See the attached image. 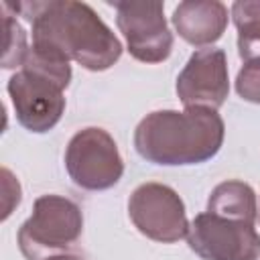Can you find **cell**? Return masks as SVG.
I'll return each mask as SVG.
<instances>
[{"mask_svg":"<svg viewBox=\"0 0 260 260\" xmlns=\"http://www.w3.org/2000/svg\"><path fill=\"white\" fill-rule=\"evenodd\" d=\"M4 6L32 24V47L47 55L75 61L87 71H106L122 55L118 37L85 2L32 0Z\"/></svg>","mask_w":260,"mask_h":260,"instance_id":"6da1fadb","label":"cell"},{"mask_svg":"<svg viewBox=\"0 0 260 260\" xmlns=\"http://www.w3.org/2000/svg\"><path fill=\"white\" fill-rule=\"evenodd\" d=\"M223 136L225 126L217 110H156L138 122L134 148L152 165H199L219 152Z\"/></svg>","mask_w":260,"mask_h":260,"instance_id":"7a4b0ae2","label":"cell"},{"mask_svg":"<svg viewBox=\"0 0 260 260\" xmlns=\"http://www.w3.org/2000/svg\"><path fill=\"white\" fill-rule=\"evenodd\" d=\"M71 81V65L37 49L10 79L8 95L20 126L30 132H49L65 112V89Z\"/></svg>","mask_w":260,"mask_h":260,"instance_id":"3957f363","label":"cell"},{"mask_svg":"<svg viewBox=\"0 0 260 260\" xmlns=\"http://www.w3.org/2000/svg\"><path fill=\"white\" fill-rule=\"evenodd\" d=\"M83 232L79 205L63 195H41L30 217L18 230V248L26 260H45L65 254Z\"/></svg>","mask_w":260,"mask_h":260,"instance_id":"277c9868","label":"cell"},{"mask_svg":"<svg viewBox=\"0 0 260 260\" xmlns=\"http://www.w3.org/2000/svg\"><path fill=\"white\" fill-rule=\"evenodd\" d=\"M69 179L85 191H106L124 175V160L116 140L104 128L89 126L75 132L65 150Z\"/></svg>","mask_w":260,"mask_h":260,"instance_id":"5b68a950","label":"cell"},{"mask_svg":"<svg viewBox=\"0 0 260 260\" xmlns=\"http://www.w3.org/2000/svg\"><path fill=\"white\" fill-rule=\"evenodd\" d=\"M128 215L134 228L148 240L173 244L189 234L185 203L179 193L162 183H142L128 199Z\"/></svg>","mask_w":260,"mask_h":260,"instance_id":"8992f818","label":"cell"},{"mask_svg":"<svg viewBox=\"0 0 260 260\" xmlns=\"http://www.w3.org/2000/svg\"><path fill=\"white\" fill-rule=\"evenodd\" d=\"M116 24L136 61L160 63L173 51V35L165 20V6L158 0L112 2Z\"/></svg>","mask_w":260,"mask_h":260,"instance_id":"52a82bcc","label":"cell"},{"mask_svg":"<svg viewBox=\"0 0 260 260\" xmlns=\"http://www.w3.org/2000/svg\"><path fill=\"white\" fill-rule=\"evenodd\" d=\"M189 248L203 260H258L260 234L252 223L234 221L209 211L197 213L189 223Z\"/></svg>","mask_w":260,"mask_h":260,"instance_id":"ba28073f","label":"cell"},{"mask_svg":"<svg viewBox=\"0 0 260 260\" xmlns=\"http://www.w3.org/2000/svg\"><path fill=\"white\" fill-rule=\"evenodd\" d=\"M175 87L185 108H221L230 93L228 57L223 49H197L179 73Z\"/></svg>","mask_w":260,"mask_h":260,"instance_id":"9c48e42d","label":"cell"},{"mask_svg":"<svg viewBox=\"0 0 260 260\" xmlns=\"http://www.w3.org/2000/svg\"><path fill=\"white\" fill-rule=\"evenodd\" d=\"M228 18V6L219 0H185L173 12V26L183 41L205 49L221 39Z\"/></svg>","mask_w":260,"mask_h":260,"instance_id":"30bf717a","label":"cell"},{"mask_svg":"<svg viewBox=\"0 0 260 260\" xmlns=\"http://www.w3.org/2000/svg\"><path fill=\"white\" fill-rule=\"evenodd\" d=\"M207 211L225 219L252 223L258 217V203L254 189L238 179L223 181L213 187L207 199Z\"/></svg>","mask_w":260,"mask_h":260,"instance_id":"8fae6325","label":"cell"},{"mask_svg":"<svg viewBox=\"0 0 260 260\" xmlns=\"http://www.w3.org/2000/svg\"><path fill=\"white\" fill-rule=\"evenodd\" d=\"M230 12L238 28L240 59L260 61V0H236Z\"/></svg>","mask_w":260,"mask_h":260,"instance_id":"7c38bea8","label":"cell"},{"mask_svg":"<svg viewBox=\"0 0 260 260\" xmlns=\"http://www.w3.org/2000/svg\"><path fill=\"white\" fill-rule=\"evenodd\" d=\"M4 55H2V67L12 69V67H22L30 45L26 43V32L22 26L12 18V14H4Z\"/></svg>","mask_w":260,"mask_h":260,"instance_id":"4fadbf2b","label":"cell"},{"mask_svg":"<svg viewBox=\"0 0 260 260\" xmlns=\"http://www.w3.org/2000/svg\"><path fill=\"white\" fill-rule=\"evenodd\" d=\"M236 91L242 100L260 104V61H248L242 65L236 77Z\"/></svg>","mask_w":260,"mask_h":260,"instance_id":"5bb4252c","label":"cell"},{"mask_svg":"<svg viewBox=\"0 0 260 260\" xmlns=\"http://www.w3.org/2000/svg\"><path fill=\"white\" fill-rule=\"evenodd\" d=\"M45 260H83L81 256H75V254H57V256H51V258H45Z\"/></svg>","mask_w":260,"mask_h":260,"instance_id":"9a60e30c","label":"cell"}]
</instances>
